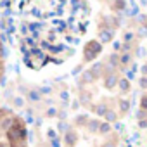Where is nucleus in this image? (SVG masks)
<instances>
[{
  "mask_svg": "<svg viewBox=\"0 0 147 147\" xmlns=\"http://www.w3.org/2000/svg\"><path fill=\"white\" fill-rule=\"evenodd\" d=\"M2 147H7V145H2Z\"/></svg>",
  "mask_w": 147,
  "mask_h": 147,
  "instance_id": "obj_31",
  "label": "nucleus"
},
{
  "mask_svg": "<svg viewBox=\"0 0 147 147\" xmlns=\"http://www.w3.org/2000/svg\"><path fill=\"white\" fill-rule=\"evenodd\" d=\"M116 83H118V76L111 75V76H107V78H106V83H104V85H106V88H113Z\"/></svg>",
  "mask_w": 147,
  "mask_h": 147,
  "instance_id": "obj_5",
  "label": "nucleus"
},
{
  "mask_svg": "<svg viewBox=\"0 0 147 147\" xmlns=\"http://www.w3.org/2000/svg\"><path fill=\"white\" fill-rule=\"evenodd\" d=\"M88 128H90V131H92V133H95L97 130H100V125H99V121H97V119H92V121L88 123Z\"/></svg>",
  "mask_w": 147,
  "mask_h": 147,
  "instance_id": "obj_7",
  "label": "nucleus"
},
{
  "mask_svg": "<svg viewBox=\"0 0 147 147\" xmlns=\"http://www.w3.org/2000/svg\"><path fill=\"white\" fill-rule=\"evenodd\" d=\"M138 126H140V128H147V121H145V119H142V121L138 123Z\"/></svg>",
  "mask_w": 147,
  "mask_h": 147,
  "instance_id": "obj_19",
  "label": "nucleus"
},
{
  "mask_svg": "<svg viewBox=\"0 0 147 147\" xmlns=\"http://www.w3.org/2000/svg\"><path fill=\"white\" fill-rule=\"evenodd\" d=\"M23 137H24V130H23V128L12 126V128L9 130V138H11V142H16V140H19V138H23Z\"/></svg>",
  "mask_w": 147,
  "mask_h": 147,
  "instance_id": "obj_2",
  "label": "nucleus"
},
{
  "mask_svg": "<svg viewBox=\"0 0 147 147\" xmlns=\"http://www.w3.org/2000/svg\"><path fill=\"white\" fill-rule=\"evenodd\" d=\"M128 61H130V55H128V54H125V55L121 57V62L125 64V62H128Z\"/></svg>",
  "mask_w": 147,
  "mask_h": 147,
  "instance_id": "obj_18",
  "label": "nucleus"
},
{
  "mask_svg": "<svg viewBox=\"0 0 147 147\" xmlns=\"http://www.w3.org/2000/svg\"><path fill=\"white\" fill-rule=\"evenodd\" d=\"M131 38H133V35H131V33H126V35H125V40H126V42H130Z\"/></svg>",
  "mask_w": 147,
  "mask_h": 147,
  "instance_id": "obj_21",
  "label": "nucleus"
},
{
  "mask_svg": "<svg viewBox=\"0 0 147 147\" xmlns=\"http://www.w3.org/2000/svg\"><path fill=\"white\" fill-rule=\"evenodd\" d=\"M119 87H121V90H123V92H126V90L130 88V83H128V80H119Z\"/></svg>",
  "mask_w": 147,
  "mask_h": 147,
  "instance_id": "obj_10",
  "label": "nucleus"
},
{
  "mask_svg": "<svg viewBox=\"0 0 147 147\" xmlns=\"http://www.w3.org/2000/svg\"><path fill=\"white\" fill-rule=\"evenodd\" d=\"M137 116H138V118H144V116H145V113H144V111H138V113H137Z\"/></svg>",
  "mask_w": 147,
  "mask_h": 147,
  "instance_id": "obj_27",
  "label": "nucleus"
},
{
  "mask_svg": "<svg viewBox=\"0 0 147 147\" xmlns=\"http://www.w3.org/2000/svg\"><path fill=\"white\" fill-rule=\"evenodd\" d=\"M80 100H82L83 104H87V102H90V94H82V97H80Z\"/></svg>",
  "mask_w": 147,
  "mask_h": 147,
  "instance_id": "obj_14",
  "label": "nucleus"
},
{
  "mask_svg": "<svg viewBox=\"0 0 147 147\" xmlns=\"http://www.w3.org/2000/svg\"><path fill=\"white\" fill-rule=\"evenodd\" d=\"M66 144L67 145H75L76 144V133L75 131H67L66 133Z\"/></svg>",
  "mask_w": 147,
  "mask_h": 147,
  "instance_id": "obj_4",
  "label": "nucleus"
},
{
  "mask_svg": "<svg viewBox=\"0 0 147 147\" xmlns=\"http://www.w3.org/2000/svg\"><path fill=\"white\" fill-rule=\"evenodd\" d=\"M140 106H142V109H147V95H145V97H142V102H140Z\"/></svg>",
  "mask_w": 147,
  "mask_h": 147,
  "instance_id": "obj_17",
  "label": "nucleus"
},
{
  "mask_svg": "<svg viewBox=\"0 0 147 147\" xmlns=\"http://www.w3.org/2000/svg\"><path fill=\"white\" fill-rule=\"evenodd\" d=\"M14 106H16V107H23V106H24V100H23L21 97H16V99H14Z\"/></svg>",
  "mask_w": 147,
  "mask_h": 147,
  "instance_id": "obj_12",
  "label": "nucleus"
},
{
  "mask_svg": "<svg viewBox=\"0 0 147 147\" xmlns=\"http://www.w3.org/2000/svg\"><path fill=\"white\" fill-rule=\"evenodd\" d=\"M113 30H107V28H104V30H100V42H111L113 40Z\"/></svg>",
  "mask_w": 147,
  "mask_h": 147,
  "instance_id": "obj_3",
  "label": "nucleus"
},
{
  "mask_svg": "<svg viewBox=\"0 0 147 147\" xmlns=\"http://www.w3.org/2000/svg\"><path fill=\"white\" fill-rule=\"evenodd\" d=\"M100 50H102L100 43H97V42H88V43L85 45V61H92Z\"/></svg>",
  "mask_w": 147,
  "mask_h": 147,
  "instance_id": "obj_1",
  "label": "nucleus"
},
{
  "mask_svg": "<svg viewBox=\"0 0 147 147\" xmlns=\"http://www.w3.org/2000/svg\"><path fill=\"white\" fill-rule=\"evenodd\" d=\"M107 111H109V109H107V106H104V104H100V106H97V107H95V113H97L99 116H106V114H107Z\"/></svg>",
  "mask_w": 147,
  "mask_h": 147,
  "instance_id": "obj_6",
  "label": "nucleus"
},
{
  "mask_svg": "<svg viewBox=\"0 0 147 147\" xmlns=\"http://www.w3.org/2000/svg\"><path fill=\"white\" fill-rule=\"evenodd\" d=\"M87 119V116H78V123H83Z\"/></svg>",
  "mask_w": 147,
  "mask_h": 147,
  "instance_id": "obj_23",
  "label": "nucleus"
},
{
  "mask_svg": "<svg viewBox=\"0 0 147 147\" xmlns=\"http://www.w3.org/2000/svg\"><path fill=\"white\" fill-rule=\"evenodd\" d=\"M12 125H14V119H4V121H2V128H4V130H11Z\"/></svg>",
  "mask_w": 147,
  "mask_h": 147,
  "instance_id": "obj_9",
  "label": "nucleus"
},
{
  "mask_svg": "<svg viewBox=\"0 0 147 147\" xmlns=\"http://www.w3.org/2000/svg\"><path fill=\"white\" fill-rule=\"evenodd\" d=\"M107 131H109V123L100 125V133H107Z\"/></svg>",
  "mask_w": 147,
  "mask_h": 147,
  "instance_id": "obj_16",
  "label": "nucleus"
},
{
  "mask_svg": "<svg viewBox=\"0 0 147 147\" xmlns=\"http://www.w3.org/2000/svg\"><path fill=\"white\" fill-rule=\"evenodd\" d=\"M102 147H116V145H114V144H113V142H107V144H104V145H102Z\"/></svg>",
  "mask_w": 147,
  "mask_h": 147,
  "instance_id": "obj_25",
  "label": "nucleus"
},
{
  "mask_svg": "<svg viewBox=\"0 0 147 147\" xmlns=\"http://www.w3.org/2000/svg\"><path fill=\"white\" fill-rule=\"evenodd\" d=\"M119 107H121V111H128V107H130V104L126 102V100H119Z\"/></svg>",
  "mask_w": 147,
  "mask_h": 147,
  "instance_id": "obj_13",
  "label": "nucleus"
},
{
  "mask_svg": "<svg viewBox=\"0 0 147 147\" xmlns=\"http://www.w3.org/2000/svg\"><path fill=\"white\" fill-rule=\"evenodd\" d=\"M59 130H62V131H64V130H66V123H61V125H59Z\"/></svg>",
  "mask_w": 147,
  "mask_h": 147,
  "instance_id": "obj_28",
  "label": "nucleus"
},
{
  "mask_svg": "<svg viewBox=\"0 0 147 147\" xmlns=\"http://www.w3.org/2000/svg\"><path fill=\"white\" fill-rule=\"evenodd\" d=\"M140 85H142L144 88H147V78H142V80H140Z\"/></svg>",
  "mask_w": 147,
  "mask_h": 147,
  "instance_id": "obj_20",
  "label": "nucleus"
},
{
  "mask_svg": "<svg viewBox=\"0 0 147 147\" xmlns=\"http://www.w3.org/2000/svg\"><path fill=\"white\" fill-rule=\"evenodd\" d=\"M109 62H113V66H118V55L113 54V55L109 57Z\"/></svg>",
  "mask_w": 147,
  "mask_h": 147,
  "instance_id": "obj_15",
  "label": "nucleus"
},
{
  "mask_svg": "<svg viewBox=\"0 0 147 147\" xmlns=\"http://www.w3.org/2000/svg\"><path fill=\"white\" fill-rule=\"evenodd\" d=\"M142 71H144V73H147V66H144V67H142Z\"/></svg>",
  "mask_w": 147,
  "mask_h": 147,
  "instance_id": "obj_30",
  "label": "nucleus"
},
{
  "mask_svg": "<svg viewBox=\"0 0 147 147\" xmlns=\"http://www.w3.org/2000/svg\"><path fill=\"white\" fill-rule=\"evenodd\" d=\"M82 78H83L85 83H90V82H94V73H92V71H85Z\"/></svg>",
  "mask_w": 147,
  "mask_h": 147,
  "instance_id": "obj_8",
  "label": "nucleus"
},
{
  "mask_svg": "<svg viewBox=\"0 0 147 147\" xmlns=\"http://www.w3.org/2000/svg\"><path fill=\"white\" fill-rule=\"evenodd\" d=\"M106 119L111 123V121H116V113L114 111H107V114H106Z\"/></svg>",
  "mask_w": 147,
  "mask_h": 147,
  "instance_id": "obj_11",
  "label": "nucleus"
},
{
  "mask_svg": "<svg viewBox=\"0 0 147 147\" xmlns=\"http://www.w3.org/2000/svg\"><path fill=\"white\" fill-rule=\"evenodd\" d=\"M52 145H54V147H59V140H57V138H55V140H54V142H52Z\"/></svg>",
  "mask_w": 147,
  "mask_h": 147,
  "instance_id": "obj_29",
  "label": "nucleus"
},
{
  "mask_svg": "<svg viewBox=\"0 0 147 147\" xmlns=\"http://www.w3.org/2000/svg\"><path fill=\"white\" fill-rule=\"evenodd\" d=\"M42 92H43V94H50V88H49V87H45V88H42Z\"/></svg>",
  "mask_w": 147,
  "mask_h": 147,
  "instance_id": "obj_26",
  "label": "nucleus"
},
{
  "mask_svg": "<svg viewBox=\"0 0 147 147\" xmlns=\"http://www.w3.org/2000/svg\"><path fill=\"white\" fill-rule=\"evenodd\" d=\"M49 137L54 138V137H55V131H54V130H49Z\"/></svg>",
  "mask_w": 147,
  "mask_h": 147,
  "instance_id": "obj_24",
  "label": "nucleus"
},
{
  "mask_svg": "<svg viewBox=\"0 0 147 147\" xmlns=\"http://www.w3.org/2000/svg\"><path fill=\"white\" fill-rule=\"evenodd\" d=\"M30 97H31V99H35V100H36V99H38V94H35V92H31V94H30Z\"/></svg>",
  "mask_w": 147,
  "mask_h": 147,
  "instance_id": "obj_22",
  "label": "nucleus"
}]
</instances>
